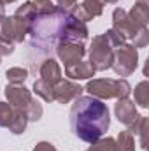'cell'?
<instances>
[{"label":"cell","mask_w":149,"mask_h":151,"mask_svg":"<svg viewBox=\"0 0 149 151\" xmlns=\"http://www.w3.org/2000/svg\"><path fill=\"white\" fill-rule=\"evenodd\" d=\"M70 125L75 137L91 144L107 132L111 125L109 109L100 99L77 97L70 109Z\"/></svg>","instance_id":"6da1fadb"},{"label":"cell","mask_w":149,"mask_h":151,"mask_svg":"<svg viewBox=\"0 0 149 151\" xmlns=\"http://www.w3.org/2000/svg\"><path fill=\"white\" fill-rule=\"evenodd\" d=\"M70 14L62 11L60 7H54L51 14L37 16L28 30L30 35V49L37 55H51L56 51V47L62 44L63 35V25Z\"/></svg>","instance_id":"7a4b0ae2"},{"label":"cell","mask_w":149,"mask_h":151,"mask_svg":"<svg viewBox=\"0 0 149 151\" xmlns=\"http://www.w3.org/2000/svg\"><path fill=\"white\" fill-rule=\"evenodd\" d=\"M86 91L91 93V97L100 100L109 99H128L132 88L126 79H93L86 84Z\"/></svg>","instance_id":"3957f363"},{"label":"cell","mask_w":149,"mask_h":151,"mask_svg":"<svg viewBox=\"0 0 149 151\" xmlns=\"http://www.w3.org/2000/svg\"><path fill=\"white\" fill-rule=\"evenodd\" d=\"M112 62H114V47L107 40V37L104 34L93 37L90 46V63L93 65V69L107 70L112 67Z\"/></svg>","instance_id":"277c9868"},{"label":"cell","mask_w":149,"mask_h":151,"mask_svg":"<svg viewBox=\"0 0 149 151\" xmlns=\"http://www.w3.org/2000/svg\"><path fill=\"white\" fill-rule=\"evenodd\" d=\"M139 65V53L133 46L130 44H123L121 47H117V51L114 53V62H112V69L117 76H130L135 72Z\"/></svg>","instance_id":"5b68a950"},{"label":"cell","mask_w":149,"mask_h":151,"mask_svg":"<svg viewBox=\"0 0 149 151\" xmlns=\"http://www.w3.org/2000/svg\"><path fill=\"white\" fill-rule=\"evenodd\" d=\"M30 25L32 21H27L19 16H5L0 23V34L7 40H11L12 44H18V42H23L28 30H30Z\"/></svg>","instance_id":"8992f818"},{"label":"cell","mask_w":149,"mask_h":151,"mask_svg":"<svg viewBox=\"0 0 149 151\" xmlns=\"http://www.w3.org/2000/svg\"><path fill=\"white\" fill-rule=\"evenodd\" d=\"M114 113H116V118L119 119V123H123L132 134H135V130L140 123V118H142L137 113L135 102H132L130 99H119L114 107Z\"/></svg>","instance_id":"52a82bcc"},{"label":"cell","mask_w":149,"mask_h":151,"mask_svg":"<svg viewBox=\"0 0 149 151\" xmlns=\"http://www.w3.org/2000/svg\"><path fill=\"white\" fill-rule=\"evenodd\" d=\"M144 28H148V27H144ZM112 30H116L125 40H132V39L137 35V32L140 30V27H137L130 19L128 12L125 9L116 7L114 12H112Z\"/></svg>","instance_id":"ba28073f"},{"label":"cell","mask_w":149,"mask_h":151,"mask_svg":"<svg viewBox=\"0 0 149 151\" xmlns=\"http://www.w3.org/2000/svg\"><path fill=\"white\" fill-rule=\"evenodd\" d=\"M5 97L9 100V106L14 111H23V113L32 100V93L28 88H25V84H7Z\"/></svg>","instance_id":"9c48e42d"},{"label":"cell","mask_w":149,"mask_h":151,"mask_svg":"<svg viewBox=\"0 0 149 151\" xmlns=\"http://www.w3.org/2000/svg\"><path fill=\"white\" fill-rule=\"evenodd\" d=\"M82 91H84V88L79 86V84H75V83H72V81H60L58 84L53 86V97L60 104L72 102L77 97H81Z\"/></svg>","instance_id":"30bf717a"},{"label":"cell","mask_w":149,"mask_h":151,"mask_svg":"<svg viewBox=\"0 0 149 151\" xmlns=\"http://www.w3.org/2000/svg\"><path fill=\"white\" fill-rule=\"evenodd\" d=\"M54 53L58 55V58H60L65 65H69V63H75V62H79V60L84 58L86 47H84L82 42H62V44L56 47Z\"/></svg>","instance_id":"8fae6325"},{"label":"cell","mask_w":149,"mask_h":151,"mask_svg":"<svg viewBox=\"0 0 149 151\" xmlns=\"http://www.w3.org/2000/svg\"><path fill=\"white\" fill-rule=\"evenodd\" d=\"M39 74L44 83H47L51 86H54L62 81V69H60L58 62H54L53 58H47L42 62V65L39 67Z\"/></svg>","instance_id":"7c38bea8"},{"label":"cell","mask_w":149,"mask_h":151,"mask_svg":"<svg viewBox=\"0 0 149 151\" xmlns=\"http://www.w3.org/2000/svg\"><path fill=\"white\" fill-rule=\"evenodd\" d=\"M95 69L90 62H75V63H69L65 65V76L70 79H90L91 76H95Z\"/></svg>","instance_id":"4fadbf2b"},{"label":"cell","mask_w":149,"mask_h":151,"mask_svg":"<svg viewBox=\"0 0 149 151\" xmlns=\"http://www.w3.org/2000/svg\"><path fill=\"white\" fill-rule=\"evenodd\" d=\"M128 16H130V19L137 27H140V28L148 27V23H149V0H137L135 5L132 7V11L128 12Z\"/></svg>","instance_id":"5bb4252c"},{"label":"cell","mask_w":149,"mask_h":151,"mask_svg":"<svg viewBox=\"0 0 149 151\" xmlns=\"http://www.w3.org/2000/svg\"><path fill=\"white\" fill-rule=\"evenodd\" d=\"M27 125H28L27 114L23 113V111H14L11 121H9V125H7V128H9L14 135H19V134H23V132L27 130Z\"/></svg>","instance_id":"9a60e30c"},{"label":"cell","mask_w":149,"mask_h":151,"mask_svg":"<svg viewBox=\"0 0 149 151\" xmlns=\"http://www.w3.org/2000/svg\"><path fill=\"white\" fill-rule=\"evenodd\" d=\"M116 151H135V141H133V134L130 130H123L117 135L116 141Z\"/></svg>","instance_id":"2e32d148"},{"label":"cell","mask_w":149,"mask_h":151,"mask_svg":"<svg viewBox=\"0 0 149 151\" xmlns=\"http://www.w3.org/2000/svg\"><path fill=\"white\" fill-rule=\"evenodd\" d=\"M135 93V104H139L140 107H149V83L148 81H142L135 86L133 90Z\"/></svg>","instance_id":"e0dca14e"},{"label":"cell","mask_w":149,"mask_h":151,"mask_svg":"<svg viewBox=\"0 0 149 151\" xmlns=\"http://www.w3.org/2000/svg\"><path fill=\"white\" fill-rule=\"evenodd\" d=\"M34 91H35L37 97H40L46 102H53L54 100V97H53V86L47 84V83H44L42 79H37L34 83Z\"/></svg>","instance_id":"ac0fdd59"},{"label":"cell","mask_w":149,"mask_h":151,"mask_svg":"<svg viewBox=\"0 0 149 151\" xmlns=\"http://www.w3.org/2000/svg\"><path fill=\"white\" fill-rule=\"evenodd\" d=\"M5 77H7L9 84H23L28 77V70L23 67H12L5 72Z\"/></svg>","instance_id":"d6986e66"},{"label":"cell","mask_w":149,"mask_h":151,"mask_svg":"<svg viewBox=\"0 0 149 151\" xmlns=\"http://www.w3.org/2000/svg\"><path fill=\"white\" fill-rule=\"evenodd\" d=\"M81 7L90 16V19H93V18H97L104 12V4H100L98 0H82Z\"/></svg>","instance_id":"ffe728a7"},{"label":"cell","mask_w":149,"mask_h":151,"mask_svg":"<svg viewBox=\"0 0 149 151\" xmlns=\"http://www.w3.org/2000/svg\"><path fill=\"white\" fill-rule=\"evenodd\" d=\"M88 151H116V139L112 137H100L95 142H91V146L88 148Z\"/></svg>","instance_id":"44dd1931"},{"label":"cell","mask_w":149,"mask_h":151,"mask_svg":"<svg viewBox=\"0 0 149 151\" xmlns=\"http://www.w3.org/2000/svg\"><path fill=\"white\" fill-rule=\"evenodd\" d=\"M32 5H34V11L37 16H44V14H51L54 11V4L51 0H32Z\"/></svg>","instance_id":"7402d4cb"},{"label":"cell","mask_w":149,"mask_h":151,"mask_svg":"<svg viewBox=\"0 0 149 151\" xmlns=\"http://www.w3.org/2000/svg\"><path fill=\"white\" fill-rule=\"evenodd\" d=\"M25 114H27L28 121H37V119L42 118V106L39 104L35 99H32L30 104H28L27 109H25Z\"/></svg>","instance_id":"603a6c76"},{"label":"cell","mask_w":149,"mask_h":151,"mask_svg":"<svg viewBox=\"0 0 149 151\" xmlns=\"http://www.w3.org/2000/svg\"><path fill=\"white\" fill-rule=\"evenodd\" d=\"M14 14H16V16H19V18H23V19H27V21H34V19L37 18V14H35V11H34L32 2H25L23 5H19V7H18V11H16Z\"/></svg>","instance_id":"cb8c5ba5"},{"label":"cell","mask_w":149,"mask_h":151,"mask_svg":"<svg viewBox=\"0 0 149 151\" xmlns=\"http://www.w3.org/2000/svg\"><path fill=\"white\" fill-rule=\"evenodd\" d=\"M148 127H149V119L146 116H142L140 118V123H139V127L135 130V134L140 135V146H142L144 151H148Z\"/></svg>","instance_id":"d4e9b609"},{"label":"cell","mask_w":149,"mask_h":151,"mask_svg":"<svg viewBox=\"0 0 149 151\" xmlns=\"http://www.w3.org/2000/svg\"><path fill=\"white\" fill-rule=\"evenodd\" d=\"M149 42V30L148 28H140L139 32H137V35L132 39V44L130 46H133L135 49L137 47H146Z\"/></svg>","instance_id":"484cf974"},{"label":"cell","mask_w":149,"mask_h":151,"mask_svg":"<svg viewBox=\"0 0 149 151\" xmlns=\"http://www.w3.org/2000/svg\"><path fill=\"white\" fill-rule=\"evenodd\" d=\"M12 113H14V109L9 104L0 102V127H7L9 125V121L12 118Z\"/></svg>","instance_id":"4316f807"},{"label":"cell","mask_w":149,"mask_h":151,"mask_svg":"<svg viewBox=\"0 0 149 151\" xmlns=\"http://www.w3.org/2000/svg\"><path fill=\"white\" fill-rule=\"evenodd\" d=\"M104 35H105V37H107V40L112 44V47H121L123 44H126V40L121 37L116 30H112V28H111V30H107Z\"/></svg>","instance_id":"83f0119b"},{"label":"cell","mask_w":149,"mask_h":151,"mask_svg":"<svg viewBox=\"0 0 149 151\" xmlns=\"http://www.w3.org/2000/svg\"><path fill=\"white\" fill-rule=\"evenodd\" d=\"M12 51H14V44L11 40H7V39L0 34V56H7Z\"/></svg>","instance_id":"f1b7e54d"},{"label":"cell","mask_w":149,"mask_h":151,"mask_svg":"<svg viewBox=\"0 0 149 151\" xmlns=\"http://www.w3.org/2000/svg\"><path fill=\"white\" fill-rule=\"evenodd\" d=\"M77 5H79V4H77V0H58V5H56V7H60L62 11H65V12L72 14V11H74Z\"/></svg>","instance_id":"f546056e"},{"label":"cell","mask_w":149,"mask_h":151,"mask_svg":"<svg viewBox=\"0 0 149 151\" xmlns=\"http://www.w3.org/2000/svg\"><path fill=\"white\" fill-rule=\"evenodd\" d=\"M34 151H56V148L51 142H39L37 146L34 148Z\"/></svg>","instance_id":"4dcf8cb0"},{"label":"cell","mask_w":149,"mask_h":151,"mask_svg":"<svg viewBox=\"0 0 149 151\" xmlns=\"http://www.w3.org/2000/svg\"><path fill=\"white\" fill-rule=\"evenodd\" d=\"M4 18H5V9H4V4L0 2V23H2Z\"/></svg>","instance_id":"1f68e13d"},{"label":"cell","mask_w":149,"mask_h":151,"mask_svg":"<svg viewBox=\"0 0 149 151\" xmlns=\"http://www.w3.org/2000/svg\"><path fill=\"white\" fill-rule=\"evenodd\" d=\"M100 4H117L119 0H98Z\"/></svg>","instance_id":"d6a6232c"},{"label":"cell","mask_w":149,"mask_h":151,"mask_svg":"<svg viewBox=\"0 0 149 151\" xmlns=\"http://www.w3.org/2000/svg\"><path fill=\"white\" fill-rule=\"evenodd\" d=\"M0 2H2V4L5 5V4H12V2H16V0H0Z\"/></svg>","instance_id":"836d02e7"}]
</instances>
